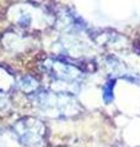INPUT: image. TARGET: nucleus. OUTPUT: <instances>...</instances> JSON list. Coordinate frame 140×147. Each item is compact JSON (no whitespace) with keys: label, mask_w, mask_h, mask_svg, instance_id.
Segmentation results:
<instances>
[{"label":"nucleus","mask_w":140,"mask_h":147,"mask_svg":"<svg viewBox=\"0 0 140 147\" xmlns=\"http://www.w3.org/2000/svg\"><path fill=\"white\" fill-rule=\"evenodd\" d=\"M49 75L55 81L64 82V84H75L81 79V71L76 66L65 61H52L48 64Z\"/></svg>","instance_id":"nucleus-1"},{"label":"nucleus","mask_w":140,"mask_h":147,"mask_svg":"<svg viewBox=\"0 0 140 147\" xmlns=\"http://www.w3.org/2000/svg\"><path fill=\"white\" fill-rule=\"evenodd\" d=\"M114 87H116V79H109L105 84L102 88V99L105 104H111L114 99Z\"/></svg>","instance_id":"nucleus-2"},{"label":"nucleus","mask_w":140,"mask_h":147,"mask_svg":"<svg viewBox=\"0 0 140 147\" xmlns=\"http://www.w3.org/2000/svg\"><path fill=\"white\" fill-rule=\"evenodd\" d=\"M18 87L22 92H26V93H30V92H35L38 87V84L37 81L31 76H25V77H21L20 82H18Z\"/></svg>","instance_id":"nucleus-3"}]
</instances>
